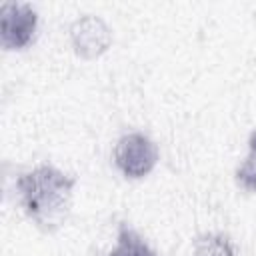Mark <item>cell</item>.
<instances>
[{"label": "cell", "mask_w": 256, "mask_h": 256, "mask_svg": "<svg viewBox=\"0 0 256 256\" xmlns=\"http://www.w3.org/2000/svg\"><path fill=\"white\" fill-rule=\"evenodd\" d=\"M192 256H236L234 242L224 232H204L192 244Z\"/></svg>", "instance_id": "6"}, {"label": "cell", "mask_w": 256, "mask_h": 256, "mask_svg": "<svg viewBox=\"0 0 256 256\" xmlns=\"http://www.w3.org/2000/svg\"><path fill=\"white\" fill-rule=\"evenodd\" d=\"M114 164L124 178L140 180L158 164V146L144 132H128L114 146Z\"/></svg>", "instance_id": "2"}, {"label": "cell", "mask_w": 256, "mask_h": 256, "mask_svg": "<svg viewBox=\"0 0 256 256\" xmlns=\"http://www.w3.org/2000/svg\"><path fill=\"white\" fill-rule=\"evenodd\" d=\"M70 44L80 58L92 60L110 48L112 32L102 18H98L94 14H86V16H80L78 20L72 22Z\"/></svg>", "instance_id": "4"}, {"label": "cell", "mask_w": 256, "mask_h": 256, "mask_svg": "<svg viewBox=\"0 0 256 256\" xmlns=\"http://www.w3.org/2000/svg\"><path fill=\"white\" fill-rule=\"evenodd\" d=\"M76 178L52 164H38L16 178L18 200L24 214L44 232H56L68 218Z\"/></svg>", "instance_id": "1"}, {"label": "cell", "mask_w": 256, "mask_h": 256, "mask_svg": "<svg viewBox=\"0 0 256 256\" xmlns=\"http://www.w3.org/2000/svg\"><path fill=\"white\" fill-rule=\"evenodd\" d=\"M106 256H158V254L132 226L120 222L116 232V244Z\"/></svg>", "instance_id": "5"}, {"label": "cell", "mask_w": 256, "mask_h": 256, "mask_svg": "<svg viewBox=\"0 0 256 256\" xmlns=\"http://www.w3.org/2000/svg\"><path fill=\"white\" fill-rule=\"evenodd\" d=\"M38 12L26 2H4L0 6V42L4 50H24L34 42Z\"/></svg>", "instance_id": "3"}, {"label": "cell", "mask_w": 256, "mask_h": 256, "mask_svg": "<svg viewBox=\"0 0 256 256\" xmlns=\"http://www.w3.org/2000/svg\"><path fill=\"white\" fill-rule=\"evenodd\" d=\"M236 184L246 192H256V130L248 136V154L234 172Z\"/></svg>", "instance_id": "7"}]
</instances>
